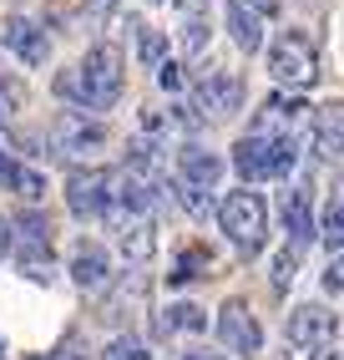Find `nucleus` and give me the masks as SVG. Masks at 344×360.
Wrapping results in <instances>:
<instances>
[{
	"label": "nucleus",
	"instance_id": "nucleus-1",
	"mask_svg": "<svg viewBox=\"0 0 344 360\" xmlns=\"http://www.w3.org/2000/svg\"><path fill=\"white\" fill-rule=\"evenodd\" d=\"M121 82H127V71H121V51H117L112 41H96L91 51H86V61L77 66V102L91 107V112H107L121 97Z\"/></svg>",
	"mask_w": 344,
	"mask_h": 360
},
{
	"label": "nucleus",
	"instance_id": "nucleus-2",
	"mask_svg": "<svg viewBox=\"0 0 344 360\" xmlns=\"http://www.w3.org/2000/svg\"><path fill=\"white\" fill-rule=\"evenodd\" d=\"M293 158H299L293 137L249 132V137H238V148H233V167H238L243 188H249V183H263V178H284L289 167H293Z\"/></svg>",
	"mask_w": 344,
	"mask_h": 360
},
{
	"label": "nucleus",
	"instance_id": "nucleus-3",
	"mask_svg": "<svg viewBox=\"0 0 344 360\" xmlns=\"http://www.w3.org/2000/svg\"><path fill=\"white\" fill-rule=\"evenodd\" d=\"M218 224H223V233L253 259L263 249V238H268V203H263V193H253V188L228 193L223 203H218Z\"/></svg>",
	"mask_w": 344,
	"mask_h": 360
},
{
	"label": "nucleus",
	"instance_id": "nucleus-4",
	"mask_svg": "<svg viewBox=\"0 0 344 360\" xmlns=\"http://www.w3.org/2000/svg\"><path fill=\"white\" fill-rule=\"evenodd\" d=\"M268 77H274L279 86H293V91H304L319 82V51H314V41L304 31H284L274 46H268Z\"/></svg>",
	"mask_w": 344,
	"mask_h": 360
},
{
	"label": "nucleus",
	"instance_id": "nucleus-5",
	"mask_svg": "<svg viewBox=\"0 0 344 360\" xmlns=\"http://www.w3.org/2000/svg\"><path fill=\"white\" fill-rule=\"evenodd\" d=\"M112 188H117V178L107 167H77V173L66 178V208L77 213V219H107L112 213Z\"/></svg>",
	"mask_w": 344,
	"mask_h": 360
},
{
	"label": "nucleus",
	"instance_id": "nucleus-6",
	"mask_svg": "<svg viewBox=\"0 0 344 360\" xmlns=\"http://www.w3.org/2000/svg\"><path fill=\"white\" fill-rule=\"evenodd\" d=\"M238 107H243V77H233V71H208V77L192 86L198 122H228Z\"/></svg>",
	"mask_w": 344,
	"mask_h": 360
},
{
	"label": "nucleus",
	"instance_id": "nucleus-7",
	"mask_svg": "<svg viewBox=\"0 0 344 360\" xmlns=\"http://www.w3.org/2000/svg\"><path fill=\"white\" fill-rule=\"evenodd\" d=\"M218 178H223V158L218 153H203V148H183L178 153V193L183 203L198 213L203 208V193H213Z\"/></svg>",
	"mask_w": 344,
	"mask_h": 360
},
{
	"label": "nucleus",
	"instance_id": "nucleus-8",
	"mask_svg": "<svg viewBox=\"0 0 344 360\" xmlns=\"http://www.w3.org/2000/svg\"><path fill=\"white\" fill-rule=\"evenodd\" d=\"M218 340H223L233 355H258L263 350V325L253 320V309L243 300H228L218 309Z\"/></svg>",
	"mask_w": 344,
	"mask_h": 360
},
{
	"label": "nucleus",
	"instance_id": "nucleus-9",
	"mask_svg": "<svg viewBox=\"0 0 344 360\" xmlns=\"http://www.w3.org/2000/svg\"><path fill=\"white\" fill-rule=\"evenodd\" d=\"M339 330V315L329 304H299V309H289V345H299V350H319V345H329V335Z\"/></svg>",
	"mask_w": 344,
	"mask_h": 360
},
{
	"label": "nucleus",
	"instance_id": "nucleus-10",
	"mask_svg": "<svg viewBox=\"0 0 344 360\" xmlns=\"http://www.w3.org/2000/svg\"><path fill=\"white\" fill-rule=\"evenodd\" d=\"M0 41H6L26 66H41L46 56H51V41H46V31L36 26V20H26V15H11V20H6V36H0Z\"/></svg>",
	"mask_w": 344,
	"mask_h": 360
},
{
	"label": "nucleus",
	"instance_id": "nucleus-11",
	"mask_svg": "<svg viewBox=\"0 0 344 360\" xmlns=\"http://www.w3.org/2000/svg\"><path fill=\"white\" fill-rule=\"evenodd\" d=\"M51 137H56V153H96L107 142V127L102 122H86V117H77V112H66Z\"/></svg>",
	"mask_w": 344,
	"mask_h": 360
},
{
	"label": "nucleus",
	"instance_id": "nucleus-12",
	"mask_svg": "<svg viewBox=\"0 0 344 360\" xmlns=\"http://www.w3.org/2000/svg\"><path fill=\"white\" fill-rule=\"evenodd\" d=\"M314 158H319V162H339V158H344V107H339V102L319 107V122H314Z\"/></svg>",
	"mask_w": 344,
	"mask_h": 360
},
{
	"label": "nucleus",
	"instance_id": "nucleus-13",
	"mask_svg": "<svg viewBox=\"0 0 344 360\" xmlns=\"http://www.w3.org/2000/svg\"><path fill=\"white\" fill-rule=\"evenodd\" d=\"M117 244H121V259H127V264H147V259H152V249H157V224L127 213V219H121Z\"/></svg>",
	"mask_w": 344,
	"mask_h": 360
},
{
	"label": "nucleus",
	"instance_id": "nucleus-14",
	"mask_svg": "<svg viewBox=\"0 0 344 360\" xmlns=\"http://www.w3.org/2000/svg\"><path fill=\"white\" fill-rule=\"evenodd\" d=\"M183 11V56H203L208 51V0H178Z\"/></svg>",
	"mask_w": 344,
	"mask_h": 360
},
{
	"label": "nucleus",
	"instance_id": "nucleus-15",
	"mask_svg": "<svg viewBox=\"0 0 344 360\" xmlns=\"http://www.w3.org/2000/svg\"><path fill=\"white\" fill-rule=\"evenodd\" d=\"M71 279L81 284V290H107V249L96 244H77V254H71Z\"/></svg>",
	"mask_w": 344,
	"mask_h": 360
},
{
	"label": "nucleus",
	"instance_id": "nucleus-16",
	"mask_svg": "<svg viewBox=\"0 0 344 360\" xmlns=\"http://www.w3.org/2000/svg\"><path fill=\"white\" fill-rule=\"evenodd\" d=\"M284 229L293 244H309L314 238V203H309V188H289L284 193Z\"/></svg>",
	"mask_w": 344,
	"mask_h": 360
},
{
	"label": "nucleus",
	"instance_id": "nucleus-17",
	"mask_svg": "<svg viewBox=\"0 0 344 360\" xmlns=\"http://www.w3.org/2000/svg\"><path fill=\"white\" fill-rule=\"evenodd\" d=\"M228 31L238 41V51H258L263 46V20L243 6V0H228Z\"/></svg>",
	"mask_w": 344,
	"mask_h": 360
},
{
	"label": "nucleus",
	"instance_id": "nucleus-18",
	"mask_svg": "<svg viewBox=\"0 0 344 360\" xmlns=\"http://www.w3.org/2000/svg\"><path fill=\"white\" fill-rule=\"evenodd\" d=\"M208 269H213V249H208V244H192V249H183L178 264H172L167 284H192V279H203Z\"/></svg>",
	"mask_w": 344,
	"mask_h": 360
},
{
	"label": "nucleus",
	"instance_id": "nucleus-19",
	"mask_svg": "<svg viewBox=\"0 0 344 360\" xmlns=\"http://www.w3.org/2000/svg\"><path fill=\"white\" fill-rule=\"evenodd\" d=\"M178 330H208V315L198 304H172L167 315L157 320V335H178Z\"/></svg>",
	"mask_w": 344,
	"mask_h": 360
},
{
	"label": "nucleus",
	"instance_id": "nucleus-20",
	"mask_svg": "<svg viewBox=\"0 0 344 360\" xmlns=\"http://www.w3.org/2000/svg\"><path fill=\"white\" fill-rule=\"evenodd\" d=\"M20 274L36 284H51V244H20Z\"/></svg>",
	"mask_w": 344,
	"mask_h": 360
},
{
	"label": "nucleus",
	"instance_id": "nucleus-21",
	"mask_svg": "<svg viewBox=\"0 0 344 360\" xmlns=\"http://www.w3.org/2000/svg\"><path fill=\"white\" fill-rule=\"evenodd\" d=\"M132 31H137V56H142V66H162V56H167V36L152 31L147 20H132Z\"/></svg>",
	"mask_w": 344,
	"mask_h": 360
},
{
	"label": "nucleus",
	"instance_id": "nucleus-22",
	"mask_svg": "<svg viewBox=\"0 0 344 360\" xmlns=\"http://www.w3.org/2000/svg\"><path fill=\"white\" fill-rule=\"evenodd\" d=\"M319 229H324L319 238H324L329 249H344V188H339V198L324 208V224H319Z\"/></svg>",
	"mask_w": 344,
	"mask_h": 360
},
{
	"label": "nucleus",
	"instance_id": "nucleus-23",
	"mask_svg": "<svg viewBox=\"0 0 344 360\" xmlns=\"http://www.w3.org/2000/svg\"><path fill=\"white\" fill-rule=\"evenodd\" d=\"M15 233H20V244H51V219L46 213H20Z\"/></svg>",
	"mask_w": 344,
	"mask_h": 360
},
{
	"label": "nucleus",
	"instance_id": "nucleus-24",
	"mask_svg": "<svg viewBox=\"0 0 344 360\" xmlns=\"http://www.w3.org/2000/svg\"><path fill=\"white\" fill-rule=\"evenodd\" d=\"M293 274H299V244H293V249H284V254L274 259V290H279V295L293 284Z\"/></svg>",
	"mask_w": 344,
	"mask_h": 360
},
{
	"label": "nucleus",
	"instance_id": "nucleus-25",
	"mask_svg": "<svg viewBox=\"0 0 344 360\" xmlns=\"http://www.w3.org/2000/svg\"><path fill=\"white\" fill-rule=\"evenodd\" d=\"M107 360H152V355H147V345L137 340V335H117V340L107 345Z\"/></svg>",
	"mask_w": 344,
	"mask_h": 360
},
{
	"label": "nucleus",
	"instance_id": "nucleus-26",
	"mask_svg": "<svg viewBox=\"0 0 344 360\" xmlns=\"http://www.w3.org/2000/svg\"><path fill=\"white\" fill-rule=\"evenodd\" d=\"M15 193L26 198V203H41V198H46V178L31 173V167H20V173H15Z\"/></svg>",
	"mask_w": 344,
	"mask_h": 360
},
{
	"label": "nucleus",
	"instance_id": "nucleus-27",
	"mask_svg": "<svg viewBox=\"0 0 344 360\" xmlns=\"http://www.w3.org/2000/svg\"><path fill=\"white\" fill-rule=\"evenodd\" d=\"M157 82H162L167 91H178V86H183V66H178V61H162V66H157Z\"/></svg>",
	"mask_w": 344,
	"mask_h": 360
},
{
	"label": "nucleus",
	"instance_id": "nucleus-28",
	"mask_svg": "<svg viewBox=\"0 0 344 360\" xmlns=\"http://www.w3.org/2000/svg\"><path fill=\"white\" fill-rule=\"evenodd\" d=\"M15 173H20V162H15L6 148H0V188H15Z\"/></svg>",
	"mask_w": 344,
	"mask_h": 360
},
{
	"label": "nucleus",
	"instance_id": "nucleus-29",
	"mask_svg": "<svg viewBox=\"0 0 344 360\" xmlns=\"http://www.w3.org/2000/svg\"><path fill=\"white\" fill-rule=\"evenodd\" d=\"M56 97L77 102V71H61V77H56Z\"/></svg>",
	"mask_w": 344,
	"mask_h": 360
},
{
	"label": "nucleus",
	"instance_id": "nucleus-30",
	"mask_svg": "<svg viewBox=\"0 0 344 360\" xmlns=\"http://www.w3.org/2000/svg\"><path fill=\"white\" fill-rule=\"evenodd\" d=\"M243 6H249V11H253L258 20H268V15H274V11H279V0H243Z\"/></svg>",
	"mask_w": 344,
	"mask_h": 360
},
{
	"label": "nucleus",
	"instance_id": "nucleus-31",
	"mask_svg": "<svg viewBox=\"0 0 344 360\" xmlns=\"http://www.w3.org/2000/svg\"><path fill=\"white\" fill-rule=\"evenodd\" d=\"M339 290H344V279H339V269H329L324 274V295H339Z\"/></svg>",
	"mask_w": 344,
	"mask_h": 360
},
{
	"label": "nucleus",
	"instance_id": "nucleus-32",
	"mask_svg": "<svg viewBox=\"0 0 344 360\" xmlns=\"http://www.w3.org/2000/svg\"><path fill=\"white\" fill-rule=\"evenodd\" d=\"M183 360H228V355H218V350H187Z\"/></svg>",
	"mask_w": 344,
	"mask_h": 360
},
{
	"label": "nucleus",
	"instance_id": "nucleus-33",
	"mask_svg": "<svg viewBox=\"0 0 344 360\" xmlns=\"http://www.w3.org/2000/svg\"><path fill=\"white\" fill-rule=\"evenodd\" d=\"M6 249H11V224L0 219V259H6Z\"/></svg>",
	"mask_w": 344,
	"mask_h": 360
},
{
	"label": "nucleus",
	"instance_id": "nucleus-34",
	"mask_svg": "<svg viewBox=\"0 0 344 360\" xmlns=\"http://www.w3.org/2000/svg\"><path fill=\"white\" fill-rule=\"evenodd\" d=\"M309 360H344V355H339V350H329V345H319V350H314Z\"/></svg>",
	"mask_w": 344,
	"mask_h": 360
},
{
	"label": "nucleus",
	"instance_id": "nucleus-35",
	"mask_svg": "<svg viewBox=\"0 0 344 360\" xmlns=\"http://www.w3.org/2000/svg\"><path fill=\"white\" fill-rule=\"evenodd\" d=\"M31 360H77L71 350H51V355H31Z\"/></svg>",
	"mask_w": 344,
	"mask_h": 360
},
{
	"label": "nucleus",
	"instance_id": "nucleus-36",
	"mask_svg": "<svg viewBox=\"0 0 344 360\" xmlns=\"http://www.w3.org/2000/svg\"><path fill=\"white\" fill-rule=\"evenodd\" d=\"M334 269H339V279H344V259H339V264H334Z\"/></svg>",
	"mask_w": 344,
	"mask_h": 360
}]
</instances>
